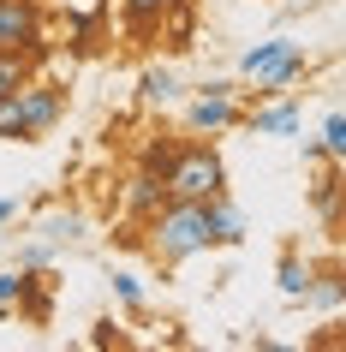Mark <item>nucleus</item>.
I'll return each mask as SVG.
<instances>
[{
	"instance_id": "23",
	"label": "nucleus",
	"mask_w": 346,
	"mask_h": 352,
	"mask_svg": "<svg viewBox=\"0 0 346 352\" xmlns=\"http://www.w3.org/2000/svg\"><path fill=\"white\" fill-rule=\"evenodd\" d=\"M54 251H60V245H48V239H36V233H30V239L19 245V269H48V263H54Z\"/></svg>"
},
{
	"instance_id": "11",
	"label": "nucleus",
	"mask_w": 346,
	"mask_h": 352,
	"mask_svg": "<svg viewBox=\"0 0 346 352\" xmlns=\"http://www.w3.org/2000/svg\"><path fill=\"white\" fill-rule=\"evenodd\" d=\"M180 96H185V84H180L173 66H144V72H138V102H144V108H173Z\"/></svg>"
},
{
	"instance_id": "5",
	"label": "nucleus",
	"mask_w": 346,
	"mask_h": 352,
	"mask_svg": "<svg viewBox=\"0 0 346 352\" xmlns=\"http://www.w3.org/2000/svg\"><path fill=\"white\" fill-rule=\"evenodd\" d=\"M19 113H24V144H36V138H48V131L66 120V84H54V78H24L19 84Z\"/></svg>"
},
{
	"instance_id": "6",
	"label": "nucleus",
	"mask_w": 346,
	"mask_h": 352,
	"mask_svg": "<svg viewBox=\"0 0 346 352\" xmlns=\"http://www.w3.org/2000/svg\"><path fill=\"white\" fill-rule=\"evenodd\" d=\"M36 36H48V19H42V0H0V48H30Z\"/></svg>"
},
{
	"instance_id": "7",
	"label": "nucleus",
	"mask_w": 346,
	"mask_h": 352,
	"mask_svg": "<svg viewBox=\"0 0 346 352\" xmlns=\"http://www.w3.org/2000/svg\"><path fill=\"white\" fill-rule=\"evenodd\" d=\"M239 126L251 131V138H292V131L305 126V108H299L292 96H269V102H257Z\"/></svg>"
},
{
	"instance_id": "9",
	"label": "nucleus",
	"mask_w": 346,
	"mask_h": 352,
	"mask_svg": "<svg viewBox=\"0 0 346 352\" xmlns=\"http://www.w3.org/2000/svg\"><path fill=\"white\" fill-rule=\"evenodd\" d=\"M162 204H167V186L155 179V173H144V167H131V179L120 186V215H126L131 227H144Z\"/></svg>"
},
{
	"instance_id": "2",
	"label": "nucleus",
	"mask_w": 346,
	"mask_h": 352,
	"mask_svg": "<svg viewBox=\"0 0 346 352\" xmlns=\"http://www.w3.org/2000/svg\"><path fill=\"white\" fill-rule=\"evenodd\" d=\"M144 245H149V257L162 263V269H180V263L215 251L209 233H203V209L197 204H180V197H167V204L144 221Z\"/></svg>"
},
{
	"instance_id": "19",
	"label": "nucleus",
	"mask_w": 346,
	"mask_h": 352,
	"mask_svg": "<svg viewBox=\"0 0 346 352\" xmlns=\"http://www.w3.org/2000/svg\"><path fill=\"white\" fill-rule=\"evenodd\" d=\"M0 144H24V113H19V90H0Z\"/></svg>"
},
{
	"instance_id": "10",
	"label": "nucleus",
	"mask_w": 346,
	"mask_h": 352,
	"mask_svg": "<svg viewBox=\"0 0 346 352\" xmlns=\"http://www.w3.org/2000/svg\"><path fill=\"white\" fill-rule=\"evenodd\" d=\"M197 209H203V233H209V245H245V215L227 204V191L203 197Z\"/></svg>"
},
{
	"instance_id": "3",
	"label": "nucleus",
	"mask_w": 346,
	"mask_h": 352,
	"mask_svg": "<svg viewBox=\"0 0 346 352\" xmlns=\"http://www.w3.org/2000/svg\"><path fill=\"white\" fill-rule=\"evenodd\" d=\"M167 197H180V204H203V197H215L227 191V162H221L215 144H180V162L167 167Z\"/></svg>"
},
{
	"instance_id": "1",
	"label": "nucleus",
	"mask_w": 346,
	"mask_h": 352,
	"mask_svg": "<svg viewBox=\"0 0 346 352\" xmlns=\"http://www.w3.org/2000/svg\"><path fill=\"white\" fill-rule=\"evenodd\" d=\"M305 72H310V48L299 36H269V42H251L239 54V78L251 84L257 102L292 96V84H305Z\"/></svg>"
},
{
	"instance_id": "15",
	"label": "nucleus",
	"mask_w": 346,
	"mask_h": 352,
	"mask_svg": "<svg viewBox=\"0 0 346 352\" xmlns=\"http://www.w3.org/2000/svg\"><path fill=\"white\" fill-rule=\"evenodd\" d=\"M310 280H316V269H310L299 251H287V257H281V269H274V287H281V298H292V305H299V298L310 293Z\"/></svg>"
},
{
	"instance_id": "25",
	"label": "nucleus",
	"mask_w": 346,
	"mask_h": 352,
	"mask_svg": "<svg viewBox=\"0 0 346 352\" xmlns=\"http://www.w3.org/2000/svg\"><path fill=\"white\" fill-rule=\"evenodd\" d=\"M90 346H126V334H120V322H113V316H102V322H96Z\"/></svg>"
},
{
	"instance_id": "27",
	"label": "nucleus",
	"mask_w": 346,
	"mask_h": 352,
	"mask_svg": "<svg viewBox=\"0 0 346 352\" xmlns=\"http://www.w3.org/2000/svg\"><path fill=\"white\" fill-rule=\"evenodd\" d=\"M0 239H6V227H0Z\"/></svg>"
},
{
	"instance_id": "16",
	"label": "nucleus",
	"mask_w": 346,
	"mask_h": 352,
	"mask_svg": "<svg viewBox=\"0 0 346 352\" xmlns=\"http://www.w3.org/2000/svg\"><path fill=\"white\" fill-rule=\"evenodd\" d=\"M305 305H316L323 316H340L346 311V275H340V269L316 275V280H310V293H305Z\"/></svg>"
},
{
	"instance_id": "14",
	"label": "nucleus",
	"mask_w": 346,
	"mask_h": 352,
	"mask_svg": "<svg viewBox=\"0 0 346 352\" xmlns=\"http://www.w3.org/2000/svg\"><path fill=\"white\" fill-rule=\"evenodd\" d=\"M84 215H78V209H54V215H42L36 227H30V233H36V239H48V245H78L84 239Z\"/></svg>"
},
{
	"instance_id": "26",
	"label": "nucleus",
	"mask_w": 346,
	"mask_h": 352,
	"mask_svg": "<svg viewBox=\"0 0 346 352\" xmlns=\"http://www.w3.org/2000/svg\"><path fill=\"white\" fill-rule=\"evenodd\" d=\"M19 221V197H0V227H12Z\"/></svg>"
},
{
	"instance_id": "8",
	"label": "nucleus",
	"mask_w": 346,
	"mask_h": 352,
	"mask_svg": "<svg viewBox=\"0 0 346 352\" xmlns=\"http://www.w3.org/2000/svg\"><path fill=\"white\" fill-rule=\"evenodd\" d=\"M12 311H19V322H30V329H48V316H54V275H48V269H24Z\"/></svg>"
},
{
	"instance_id": "18",
	"label": "nucleus",
	"mask_w": 346,
	"mask_h": 352,
	"mask_svg": "<svg viewBox=\"0 0 346 352\" xmlns=\"http://www.w3.org/2000/svg\"><path fill=\"white\" fill-rule=\"evenodd\" d=\"M180 162V138H149L144 149H138V167L144 173H155V179H167V167Z\"/></svg>"
},
{
	"instance_id": "12",
	"label": "nucleus",
	"mask_w": 346,
	"mask_h": 352,
	"mask_svg": "<svg viewBox=\"0 0 346 352\" xmlns=\"http://www.w3.org/2000/svg\"><path fill=\"white\" fill-rule=\"evenodd\" d=\"M155 30H162L167 48H191V42H197V6H191V0H167Z\"/></svg>"
},
{
	"instance_id": "4",
	"label": "nucleus",
	"mask_w": 346,
	"mask_h": 352,
	"mask_svg": "<svg viewBox=\"0 0 346 352\" xmlns=\"http://www.w3.org/2000/svg\"><path fill=\"white\" fill-rule=\"evenodd\" d=\"M239 120H245V108H239V90L227 84V78H209L191 102H185V131L191 138H215V131H233Z\"/></svg>"
},
{
	"instance_id": "24",
	"label": "nucleus",
	"mask_w": 346,
	"mask_h": 352,
	"mask_svg": "<svg viewBox=\"0 0 346 352\" xmlns=\"http://www.w3.org/2000/svg\"><path fill=\"white\" fill-rule=\"evenodd\" d=\"M96 24H102V12H72V54L96 48Z\"/></svg>"
},
{
	"instance_id": "13",
	"label": "nucleus",
	"mask_w": 346,
	"mask_h": 352,
	"mask_svg": "<svg viewBox=\"0 0 346 352\" xmlns=\"http://www.w3.org/2000/svg\"><path fill=\"white\" fill-rule=\"evenodd\" d=\"M340 162H334V173H323V179H316V186H310V209H316V215H323V227L328 233H340Z\"/></svg>"
},
{
	"instance_id": "22",
	"label": "nucleus",
	"mask_w": 346,
	"mask_h": 352,
	"mask_svg": "<svg viewBox=\"0 0 346 352\" xmlns=\"http://www.w3.org/2000/svg\"><path fill=\"white\" fill-rule=\"evenodd\" d=\"M24 78H30V60L19 48H0V90H19Z\"/></svg>"
},
{
	"instance_id": "20",
	"label": "nucleus",
	"mask_w": 346,
	"mask_h": 352,
	"mask_svg": "<svg viewBox=\"0 0 346 352\" xmlns=\"http://www.w3.org/2000/svg\"><path fill=\"white\" fill-rule=\"evenodd\" d=\"M328 155V162H346V120H340V108H328L323 113V144H316Z\"/></svg>"
},
{
	"instance_id": "21",
	"label": "nucleus",
	"mask_w": 346,
	"mask_h": 352,
	"mask_svg": "<svg viewBox=\"0 0 346 352\" xmlns=\"http://www.w3.org/2000/svg\"><path fill=\"white\" fill-rule=\"evenodd\" d=\"M113 298H120V305H126V311L131 316H138V311H144V280H138V275H131V269H113Z\"/></svg>"
},
{
	"instance_id": "17",
	"label": "nucleus",
	"mask_w": 346,
	"mask_h": 352,
	"mask_svg": "<svg viewBox=\"0 0 346 352\" xmlns=\"http://www.w3.org/2000/svg\"><path fill=\"white\" fill-rule=\"evenodd\" d=\"M162 6H167V0H120V19H126L131 36H155V24H162Z\"/></svg>"
}]
</instances>
